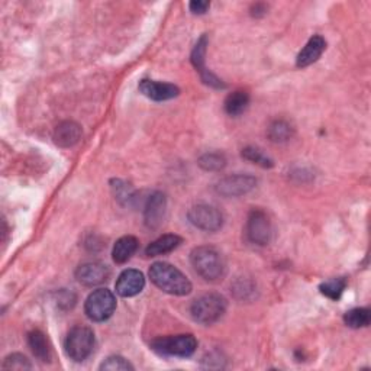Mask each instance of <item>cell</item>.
Masks as SVG:
<instances>
[{"label":"cell","mask_w":371,"mask_h":371,"mask_svg":"<svg viewBox=\"0 0 371 371\" xmlns=\"http://www.w3.org/2000/svg\"><path fill=\"white\" fill-rule=\"evenodd\" d=\"M190 263L195 272L206 281L216 283L227 273V264L220 252L213 247H198L191 251Z\"/></svg>","instance_id":"cell-1"},{"label":"cell","mask_w":371,"mask_h":371,"mask_svg":"<svg viewBox=\"0 0 371 371\" xmlns=\"http://www.w3.org/2000/svg\"><path fill=\"white\" fill-rule=\"evenodd\" d=\"M150 278L160 290L173 296H187L191 292L190 280L169 263H154L150 269Z\"/></svg>","instance_id":"cell-2"},{"label":"cell","mask_w":371,"mask_h":371,"mask_svg":"<svg viewBox=\"0 0 371 371\" xmlns=\"http://www.w3.org/2000/svg\"><path fill=\"white\" fill-rule=\"evenodd\" d=\"M227 312V299L219 293H206L190 306V315L198 323L212 325Z\"/></svg>","instance_id":"cell-3"},{"label":"cell","mask_w":371,"mask_h":371,"mask_svg":"<svg viewBox=\"0 0 371 371\" xmlns=\"http://www.w3.org/2000/svg\"><path fill=\"white\" fill-rule=\"evenodd\" d=\"M96 338L87 326H74L64 341V351L67 357L76 363L87 360L95 351Z\"/></svg>","instance_id":"cell-4"},{"label":"cell","mask_w":371,"mask_h":371,"mask_svg":"<svg viewBox=\"0 0 371 371\" xmlns=\"http://www.w3.org/2000/svg\"><path fill=\"white\" fill-rule=\"evenodd\" d=\"M198 348V339L191 334H182L173 336L157 338L151 343V350L162 357L187 359L195 354Z\"/></svg>","instance_id":"cell-5"},{"label":"cell","mask_w":371,"mask_h":371,"mask_svg":"<svg viewBox=\"0 0 371 371\" xmlns=\"http://www.w3.org/2000/svg\"><path fill=\"white\" fill-rule=\"evenodd\" d=\"M116 309V298L109 289H97L88 294L84 303V314L93 322L108 321Z\"/></svg>","instance_id":"cell-6"},{"label":"cell","mask_w":371,"mask_h":371,"mask_svg":"<svg viewBox=\"0 0 371 371\" xmlns=\"http://www.w3.org/2000/svg\"><path fill=\"white\" fill-rule=\"evenodd\" d=\"M245 234L249 242L256 245H269L273 238V224L264 211L254 209L251 211L247 219Z\"/></svg>","instance_id":"cell-7"},{"label":"cell","mask_w":371,"mask_h":371,"mask_svg":"<svg viewBox=\"0 0 371 371\" xmlns=\"http://www.w3.org/2000/svg\"><path fill=\"white\" fill-rule=\"evenodd\" d=\"M187 218L193 227L206 232H216L224 225V216L218 207L206 203L191 206Z\"/></svg>","instance_id":"cell-8"},{"label":"cell","mask_w":371,"mask_h":371,"mask_svg":"<svg viewBox=\"0 0 371 371\" xmlns=\"http://www.w3.org/2000/svg\"><path fill=\"white\" fill-rule=\"evenodd\" d=\"M257 179L251 174H234L224 177L215 186L218 195L224 198H238L256 189Z\"/></svg>","instance_id":"cell-9"},{"label":"cell","mask_w":371,"mask_h":371,"mask_svg":"<svg viewBox=\"0 0 371 371\" xmlns=\"http://www.w3.org/2000/svg\"><path fill=\"white\" fill-rule=\"evenodd\" d=\"M167 212V199L161 191H154L144 204V222L146 228L158 229L164 222Z\"/></svg>","instance_id":"cell-10"},{"label":"cell","mask_w":371,"mask_h":371,"mask_svg":"<svg viewBox=\"0 0 371 371\" xmlns=\"http://www.w3.org/2000/svg\"><path fill=\"white\" fill-rule=\"evenodd\" d=\"M111 277V270L106 264L91 261L82 264L76 270V278L86 287H95L106 283Z\"/></svg>","instance_id":"cell-11"},{"label":"cell","mask_w":371,"mask_h":371,"mask_svg":"<svg viewBox=\"0 0 371 371\" xmlns=\"http://www.w3.org/2000/svg\"><path fill=\"white\" fill-rule=\"evenodd\" d=\"M145 287V277L140 270L129 269L121 273L116 280V293L122 298H133Z\"/></svg>","instance_id":"cell-12"},{"label":"cell","mask_w":371,"mask_h":371,"mask_svg":"<svg viewBox=\"0 0 371 371\" xmlns=\"http://www.w3.org/2000/svg\"><path fill=\"white\" fill-rule=\"evenodd\" d=\"M140 92L154 102H164L171 100L180 95V88L171 83H162L154 80H142L138 86Z\"/></svg>","instance_id":"cell-13"},{"label":"cell","mask_w":371,"mask_h":371,"mask_svg":"<svg viewBox=\"0 0 371 371\" xmlns=\"http://www.w3.org/2000/svg\"><path fill=\"white\" fill-rule=\"evenodd\" d=\"M82 133V126L77 122L64 121L54 129L53 140L58 146L70 148L80 141Z\"/></svg>","instance_id":"cell-14"},{"label":"cell","mask_w":371,"mask_h":371,"mask_svg":"<svg viewBox=\"0 0 371 371\" xmlns=\"http://www.w3.org/2000/svg\"><path fill=\"white\" fill-rule=\"evenodd\" d=\"M325 48H326V41L321 35L312 37L303 47V50L299 53L298 58H296V66L299 68H305L309 67L310 64L316 63L323 54Z\"/></svg>","instance_id":"cell-15"},{"label":"cell","mask_w":371,"mask_h":371,"mask_svg":"<svg viewBox=\"0 0 371 371\" xmlns=\"http://www.w3.org/2000/svg\"><path fill=\"white\" fill-rule=\"evenodd\" d=\"M28 345L32 354L42 363H50L53 359V350L47 335L39 330H34L28 334Z\"/></svg>","instance_id":"cell-16"},{"label":"cell","mask_w":371,"mask_h":371,"mask_svg":"<svg viewBox=\"0 0 371 371\" xmlns=\"http://www.w3.org/2000/svg\"><path fill=\"white\" fill-rule=\"evenodd\" d=\"M140 247V241L138 238L132 235H125L122 238H120L116 241L113 251H112V258L116 264H125L128 263L132 256L135 254Z\"/></svg>","instance_id":"cell-17"},{"label":"cell","mask_w":371,"mask_h":371,"mask_svg":"<svg viewBox=\"0 0 371 371\" xmlns=\"http://www.w3.org/2000/svg\"><path fill=\"white\" fill-rule=\"evenodd\" d=\"M183 242V238L175 234H167L160 236L158 240L151 242L146 247L145 254L148 257H158V256H164L169 254V252L174 251L175 248H179L180 244Z\"/></svg>","instance_id":"cell-18"},{"label":"cell","mask_w":371,"mask_h":371,"mask_svg":"<svg viewBox=\"0 0 371 371\" xmlns=\"http://www.w3.org/2000/svg\"><path fill=\"white\" fill-rule=\"evenodd\" d=\"M111 187L115 195V199L120 202L122 206H133L137 203V191L133 190V187L120 179H115L111 182Z\"/></svg>","instance_id":"cell-19"},{"label":"cell","mask_w":371,"mask_h":371,"mask_svg":"<svg viewBox=\"0 0 371 371\" xmlns=\"http://www.w3.org/2000/svg\"><path fill=\"white\" fill-rule=\"evenodd\" d=\"M249 105V95L244 91H235L225 99V112L229 116L242 115Z\"/></svg>","instance_id":"cell-20"},{"label":"cell","mask_w":371,"mask_h":371,"mask_svg":"<svg viewBox=\"0 0 371 371\" xmlns=\"http://www.w3.org/2000/svg\"><path fill=\"white\" fill-rule=\"evenodd\" d=\"M294 133V128L290 125V122L285 120H277L272 122L269 126V131H267V135H269L270 141L281 144V142H287Z\"/></svg>","instance_id":"cell-21"},{"label":"cell","mask_w":371,"mask_h":371,"mask_svg":"<svg viewBox=\"0 0 371 371\" xmlns=\"http://www.w3.org/2000/svg\"><path fill=\"white\" fill-rule=\"evenodd\" d=\"M344 322L350 328H365L371 322V312L367 307H354L344 315Z\"/></svg>","instance_id":"cell-22"},{"label":"cell","mask_w":371,"mask_h":371,"mask_svg":"<svg viewBox=\"0 0 371 371\" xmlns=\"http://www.w3.org/2000/svg\"><path fill=\"white\" fill-rule=\"evenodd\" d=\"M345 289H347V278L345 277L331 278L319 286L321 293L331 301H339V298L343 296Z\"/></svg>","instance_id":"cell-23"},{"label":"cell","mask_w":371,"mask_h":371,"mask_svg":"<svg viewBox=\"0 0 371 371\" xmlns=\"http://www.w3.org/2000/svg\"><path fill=\"white\" fill-rule=\"evenodd\" d=\"M207 44H209V39H207L206 35H202L199 38V41L196 42V46H195V48H193L191 55H190V61H191L193 67H195L200 74L207 71L206 66H204V57H206Z\"/></svg>","instance_id":"cell-24"},{"label":"cell","mask_w":371,"mask_h":371,"mask_svg":"<svg viewBox=\"0 0 371 371\" xmlns=\"http://www.w3.org/2000/svg\"><path fill=\"white\" fill-rule=\"evenodd\" d=\"M199 166L206 171H220L227 166V158L222 153H206L199 158Z\"/></svg>","instance_id":"cell-25"},{"label":"cell","mask_w":371,"mask_h":371,"mask_svg":"<svg viewBox=\"0 0 371 371\" xmlns=\"http://www.w3.org/2000/svg\"><path fill=\"white\" fill-rule=\"evenodd\" d=\"M242 158H245L247 161L252 162V164H257L263 169H272L274 166V161L269 155H265L260 148H256V146L244 148Z\"/></svg>","instance_id":"cell-26"},{"label":"cell","mask_w":371,"mask_h":371,"mask_svg":"<svg viewBox=\"0 0 371 371\" xmlns=\"http://www.w3.org/2000/svg\"><path fill=\"white\" fill-rule=\"evenodd\" d=\"M2 368L3 370H18V371H22V370H31L32 368V364L29 363V360L25 357L23 354H10L8 355V357L5 359L3 364H2Z\"/></svg>","instance_id":"cell-27"},{"label":"cell","mask_w":371,"mask_h":371,"mask_svg":"<svg viewBox=\"0 0 371 371\" xmlns=\"http://www.w3.org/2000/svg\"><path fill=\"white\" fill-rule=\"evenodd\" d=\"M100 370H116V371L124 370V371H128V370H133V365L128 360L121 357V355H112V357L106 359V361L102 363Z\"/></svg>","instance_id":"cell-28"},{"label":"cell","mask_w":371,"mask_h":371,"mask_svg":"<svg viewBox=\"0 0 371 371\" xmlns=\"http://www.w3.org/2000/svg\"><path fill=\"white\" fill-rule=\"evenodd\" d=\"M190 10L195 15H204L207 9L211 8L209 2H204V0H195V2H190Z\"/></svg>","instance_id":"cell-29"},{"label":"cell","mask_w":371,"mask_h":371,"mask_svg":"<svg viewBox=\"0 0 371 371\" xmlns=\"http://www.w3.org/2000/svg\"><path fill=\"white\" fill-rule=\"evenodd\" d=\"M252 10H257L256 13H252V17H256V18H258V17H263V15H265V12H267V8H265L264 5H256L254 8H252Z\"/></svg>","instance_id":"cell-30"}]
</instances>
